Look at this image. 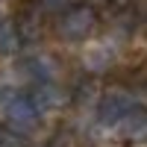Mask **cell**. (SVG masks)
Segmentation results:
<instances>
[{"mask_svg": "<svg viewBox=\"0 0 147 147\" xmlns=\"http://www.w3.org/2000/svg\"><path fill=\"white\" fill-rule=\"evenodd\" d=\"M97 27H100V12H97V6L91 3H80L74 6L71 12H65V15H59L53 30L62 41H71V44H80V41H88L91 35L97 32Z\"/></svg>", "mask_w": 147, "mask_h": 147, "instance_id": "obj_1", "label": "cell"}, {"mask_svg": "<svg viewBox=\"0 0 147 147\" xmlns=\"http://www.w3.org/2000/svg\"><path fill=\"white\" fill-rule=\"evenodd\" d=\"M0 112H3V127L12 132V136H18V138L35 132L38 124H41V112H38L35 103L30 100V94H21V91L12 94L9 103L0 106Z\"/></svg>", "mask_w": 147, "mask_h": 147, "instance_id": "obj_2", "label": "cell"}, {"mask_svg": "<svg viewBox=\"0 0 147 147\" xmlns=\"http://www.w3.org/2000/svg\"><path fill=\"white\" fill-rule=\"evenodd\" d=\"M132 106H136L132 94L127 88H121V85H112V88H106L97 97V121H100L103 127H118L121 118H124Z\"/></svg>", "mask_w": 147, "mask_h": 147, "instance_id": "obj_3", "label": "cell"}, {"mask_svg": "<svg viewBox=\"0 0 147 147\" xmlns=\"http://www.w3.org/2000/svg\"><path fill=\"white\" fill-rule=\"evenodd\" d=\"M30 100L35 103V109L44 115V112H59L71 103V94L62 88L59 82H38L30 88Z\"/></svg>", "mask_w": 147, "mask_h": 147, "instance_id": "obj_4", "label": "cell"}, {"mask_svg": "<svg viewBox=\"0 0 147 147\" xmlns=\"http://www.w3.org/2000/svg\"><path fill=\"white\" fill-rule=\"evenodd\" d=\"M118 138L127 144H147V109L132 106L129 112L121 118V124L115 127Z\"/></svg>", "mask_w": 147, "mask_h": 147, "instance_id": "obj_5", "label": "cell"}, {"mask_svg": "<svg viewBox=\"0 0 147 147\" xmlns=\"http://www.w3.org/2000/svg\"><path fill=\"white\" fill-rule=\"evenodd\" d=\"M21 71L38 85V82H56L62 68H59V62H56L50 53H30V56L21 62Z\"/></svg>", "mask_w": 147, "mask_h": 147, "instance_id": "obj_6", "label": "cell"}, {"mask_svg": "<svg viewBox=\"0 0 147 147\" xmlns=\"http://www.w3.org/2000/svg\"><path fill=\"white\" fill-rule=\"evenodd\" d=\"M21 47H24V38L15 21H0V56H15Z\"/></svg>", "mask_w": 147, "mask_h": 147, "instance_id": "obj_7", "label": "cell"}, {"mask_svg": "<svg viewBox=\"0 0 147 147\" xmlns=\"http://www.w3.org/2000/svg\"><path fill=\"white\" fill-rule=\"evenodd\" d=\"M82 62H85V68H88L91 74H103L109 65H112V50H109V47H91L88 53L82 56Z\"/></svg>", "mask_w": 147, "mask_h": 147, "instance_id": "obj_8", "label": "cell"}, {"mask_svg": "<svg viewBox=\"0 0 147 147\" xmlns=\"http://www.w3.org/2000/svg\"><path fill=\"white\" fill-rule=\"evenodd\" d=\"M82 0H35V9L41 12V15H53V18H59V15H65V12H71L74 6H80Z\"/></svg>", "mask_w": 147, "mask_h": 147, "instance_id": "obj_9", "label": "cell"}, {"mask_svg": "<svg viewBox=\"0 0 147 147\" xmlns=\"http://www.w3.org/2000/svg\"><path fill=\"white\" fill-rule=\"evenodd\" d=\"M88 3H91V6H94V3H109V0H88Z\"/></svg>", "mask_w": 147, "mask_h": 147, "instance_id": "obj_10", "label": "cell"}, {"mask_svg": "<svg viewBox=\"0 0 147 147\" xmlns=\"http://www.w3.org/2000/svg\"><path fill=\"white\" fill-rule=\"evenodd\" d=\"M44 147H56V144H44Z\"/></svg>", "mask_w": 147, "mask_h": 147, "instance_id": "obj_11", "label": "cell"}, {"mask_svg": "<svg viewBox=\"0 0 147 147\" xmlns=\"http://www.w3.org/2000/svg\"><path fill=\"white\" fill-rule=\"evenodd\" d=\"M0 21H3V18H0Z\"/></svg>", "mask_w": 147, "mask_h": 147, "instance_id": "obj_12", "label": "cell"}]
</instances>
